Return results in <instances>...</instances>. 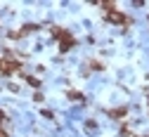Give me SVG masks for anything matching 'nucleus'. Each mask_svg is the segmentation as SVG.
I'll return each instance as SVG.
<instances>
[{"instance_id": "f257e3e1", "label": "nucleus", "mask_w": 149, "mask_h": 137, "mask_svg": "<svg viewBox=\"0 0 149 137\" xmlns=\"http://www.w3.org/2000/svg\"><path fill=\"white\" fill-rule=\"evenodd\" d=\"M22 64L14 59V54L12 52H5V59H0V76H10L14 71H19Z\"/></svg>"}, {"instance_id": "f03ea898", "label": "nucleus", "mask_w": 149, "mask_h": 137, "mask_svg": "<svg viewBox=\"0 0 149 137\" xmlns=\"http://www.w3.org/2000/svg\"><path fill=\"white\" fill-rule=\"evenodd\" d=\"M107 22H111V24H123V26H128L130 24V19L123 14V12H118V10H111V12H107Z\"/></svg>"}, {"instance_id": "7ed1b4c3", "label": "nucleus", "mask_w": 149, "mask_h": 137, "mask_svg": "<svg viewBox=\"0 0 149 137\" xmlns=\"http://www.w3.org/2000/svg\"><path fill=\"white\" fill-rule=\"evenodd\" d=\"M73 43H76V38H73V35L69 33V35L64 38V40H62V45H59V50H62V52H69V50L73 47Z\"/></svg>"}, {"instance_id": "20e7f679", "label": "nucleus", "mask_w": 149, "mask_h": 137, "mask_svg": "<svg viewBox=\"0 0 149 137\" xmlns=\"http://www.w3.org/2000/svg\"><path fill=\"white\" fill-rule=\"evenodd\" d=\"M69 35V31L59 29V26H52V38H57V40H64V38Z\"/></svg>"}, {"instance_id": "39448f33", "label": "nucleus", "mask_w": 149, "mask_h": 137, "mask_svg": "<svg viewBox=\"0 0 149 137\" xmlns=\"http://www.w3.org/2000/svg\"><path fill=\"white\" fill-rule=\"evenodd\" d=\"M125 113H128V109H125V106H118V109H111V111H109L111 118H123Z\"/></svg>"}, {"instance_id": "423d86ee", "label": "nucleus", "mask_w": 149, "mask_h": 137, "mask_svg": "<svg viewBox=\"0 0 149 137\" xmlns=\"http://www.w3.org/2000/svg\"><path fill=\"white\" fill-rule=\"evenodd\" d=\"M66 97H69V99H73V102H83V95H81L78 90H69Z\"/></svg>"}, {"instance_id": "0eeeda50", "label": "nucleus", "mask_w": 149, "mask_h": 137, "mask_svg": "<svg viewBox=\"0 0 149 137\" xmlns=\"http://www.w3.org/2000/svg\"><path fill=\"white\" fill-rule=\"evenodd\" d=\"M40 26H36V24H26V26H22L19 31H22V35H26V33H33V31H38Z\"/></svg>"}, {"instance_id": "6e6552de", "label": "nucleus", "mask_w": 149, "mask_h": 137, "mask_svg": "<svg viewBox=\"0 0 149 137\" xmlns=\"http://www.w3.org/2000/svg\"><path fill=\"white\" fill-rule=\"evenodd\" d=\"M26 83H29V85H33V88H40V81H38L36 76H26Z\"/></svg>"}, {"instance_id": "1a4fd4ad", "label": "nucleus", "mask_w": 149, "mask_h": 137, "mask_svg": "<svg viewBox=\"0 0 149 137\" xmlns=\"http://www.w3.org/2000/svg\"><path fill=\"white\" fill-rule=\"evenodd\" d=\"M85 130H88V132H95V130H97V123H95V121H85Z\"/></svg>"}, {"instance_id": "9d476101", "label": "nucleus", "mask_w": 149, "mask_h": 137, "mask_svg": "<svg viewBox=\"0 0 149 137\" xmlns=\"http://www.w3.org/2000/svg\"><path fill=\"white\" fill-rule=\"evenodd\" d=\"M90 69H95V71H102L104 66H102V62H95V59H92V62H90Z\"/></svg>"}, {"instance_id": "9b49d317", "label": "nucleus", "mask_w": 149, "mask_h": 137, "mask_svg": "<svg viewBox=\"0 0 149 137\" xmlns=\"http://www.w3.org/2000/svg\"><path fill=\"white\" fill-rule=\"evenodd\" d=\"M10 38H12V40H17V38H24V35H22V31H12Z\"/></svg>"}, {"instance_id": "f8f14e48", "label": "nucleus", "mask_w": 149, "mask_h": 137, "mask_svg": "<svg viewBox=\"0 0 149 137\" xmlns=\"http://www.w3.org/2000/svg\"><path fill=\"white\" fill-rule=\"evenodd\" d=\"M0 137H7V130L5 128H0Z\"/></svg>"}, {"instance_id": "ddd939ff", "label": "nucleus", "mask_w": 149, "mask_h": 137, "mask_svg": "<svg viewBox=\"0 0 149 137\" xmlns=\"http://www.w3.org/2000/svg\"><path fill=\"white\" fill-rule=\"evenodd\" d=\"M0 121H5V113H3V111H0Z\"/></svg>"}]
</instances>
